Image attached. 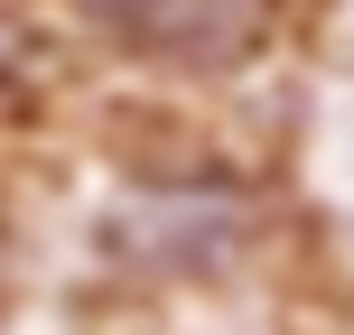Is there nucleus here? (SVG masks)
I'll return each instance as SVG.
<instances>
[{
  "label": "nucleus",
  "instance_id": "nucleus-1",
  "mask_svg": "<svg viewBox=\"0 0 354 335\" xmlns=\"http://www.w3.org/2000/svg\"><path fill=\"white\" fill-rule=\"evenodd\" d=\"M84 28H103L112 47L159 56V66H233L270 37L280 0H75Z\"/></svg>",
  "mask_w": 354,
  "mask_h": 335
}]
</instances>
